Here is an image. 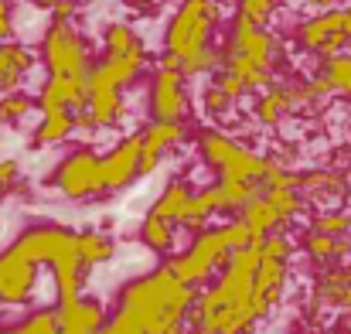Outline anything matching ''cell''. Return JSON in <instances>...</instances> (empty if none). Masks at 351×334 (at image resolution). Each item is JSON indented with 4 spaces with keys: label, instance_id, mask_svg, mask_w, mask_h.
Wrapping results in <instances>:
<instances>
[{
    "label": "cell",
    "instance_id": "1",
    "mask_svg": "<svg viewBox=\"0 0 351 334\" xmlns=\"http://www.w3.org/2000/svg\"><path fill=\"white\" fill-rule=\"evenodd\" d=\"M215 21V7L212 0H184V7L178 10L174 24L167 27V55H174L181 65L198 55L202 48H208V31Z\"/></svg>",
    "mask_w": 351,
    "mask_h": 334
},
{
    "label": "cell",
    "instance_id": "2",
    "mask_svg": "<svg viewBox=\"0 0 351 334\" xmlns=\"http://www.w3.org/2000/svg\"><path fill=\"white\" fill-rule=\"evenodd\" d=\"M300 45L331 58V55H341V48L351 45V7H335L321 17H311L300 31Z\"/></svg>",
    "mask_w": 351,
    "mask_h": 334
},
{
    "label": "cell",
    "instance_id": "3",
    "mask_svg": "<svg viewBox=\"0 0 351 334\" xmlns=\"http://www.w3.org/2000/svg\"><path fill=\"white\" fill-rule=\"evenodd\" d=\"M45 55H48L51 75H75V79H86V75H89L86 48H82L79 34H75L65 21H55V27L48 31V38H45Z\"/></svg>",
    "mask_w": 351,
    "mask_h": 334
},
{
    "label": "cell",
    "instance_id": "4",
    "mask_svg": "<svg viewBox=\"0 0 351 334\" xmlns=\"http://www.w3.org/2000/svg\"><path fill=\"white\" fill-rule=\"evenodd\" d=\"M58 188L69 195V198H86V195H99L106 191V181H103V160L89 150H79L72 154L62 167H58Z\"/></svg>",
    "mask_w": 351,
    "mask_h": 334
},
{
    "label": "cell",
    "instance_id": "5",
    "mask_svg": "<svg viewBox=\"0 0 351 334\" xmlns=\"http://www.w3.org/2000/svg\"><path fill=\"white\" fill-rule=\"evenodd\" d=\"M140 157H143V133L130 136L126 143H119L110 157H103V181H106V188H119L133 174H140Z\"/></svg>",
    "mask_w": 351,
    "mask_h": 334
},
{
    "label": "cell",
    "instance_id": "6",
    "mask_svg": "<svg viewBox=\"0 0 351 334\" xmlns=\"http://www.w3.org/2000/svg\"><path fill=\"white\" fill-rule=\"evenodd\" d=\"M181 69L160 65V75L154 82V112L157 119H181L184 112V89H181Z\"/></svg>",
    "mask_w": 351,
    "mask_h": 334
},
{
    "label": "cell",
    "instance_id": "7",
    "mask_svg": "<svg viewBox=\"0 0 351 334\" xmlns=\"http://www.w3.org/2000/svg\"><path fill=\"white\" fill-rule=\"evenodd\" d=\"M103 328V307L96 300H72L62 304V331L69 334H96Z\"/></svg>",
    "mask_w": 351,
    "mask_h": 334
},
{
    "label": "cell",
    "instance_id": "8",
    "mask_svg": "<svg viewBox=\"0 0 351 334\" xmlns=\"http://www.w3.org/2000/svg\"><path fill=\"white\" fill-rule=\"evenodd\" d=\"M31 69V51L21 45H0V89H14Z\"/></svg>",
    "mask_w": 351,
    "mask_h": 334
},
{
    "label": "cell",
    "instance_id": "9",
    "mask_svg": "<svg viewBox=\"0 0 351 334\" xmlns=\"http://www.w3.org/2000/svg\"><path fill=\"white\" fill-rule=\"evenodd\" d=\"M242 219H245V225H249L252 232H263V235H269L273 225L283 222V215L273 208V202H269V198H259V195L242 208Z\"/></svg>",
    "mask_w": 351,
    "mask_h": 334
},
{
    "label": "cell",
    "instance_id": "10",
    "mask_svg": "<svg viewBox=\"0 0 351 334\" xmlns=\"http://www.w3.org/2000/svg\"><path fill=\"white\" fill-rule=\"evenodd\" d=\"M188 198H191V191H188V184H171L157 202H154V208H150V215H160V219H167V222H181V212H184V205H188Z\"/></svg>",
    "mask_w": 351,
    "mask_h": 334
},
{
    "label": "cell",
    "instance_id": "11",
    "mask_svg": "<svg viewBox=\"0 0 351 334\" xmlns=\"http://www.w3.org/2000/svg\"><path fill=\"white\" fill-rule=\"evenodd\" d=\"M72 130H75V116H72V112L51 110V112H45V123L38 126L34 140H38V143H55V140H65Z\"/></svg>",
    "mask_w": 351,
    "mask_h": 334
},
{
    "label": "cell",
    "instance_id": "12",
    "mask_svg": "<svg viewBox=\"0 0 351 334\" xmlns=\"http://www.w3.org/2000/svg\"><path fill=\"white\" fill-rule=\"evenodd\" d=\"M174 140H181V123L178 119H160L143 133V150L147 154H164Z\"/></svg>",
    "mask_w": 351,
    "mask_h": 334
},
{
    "label": "cell",
    "instance_id": "13",
    "mask_svg": "<svg viewBox=\"0 0 351 334\" xmlns=\"http://www.w3.org/2000/svg\"><path fill=\"white\" fill-rule=\"evenodd\" d=\"M106 48H110V55H113V58H123V55H140V51H143L140 38H136L126 24H110V27H106Z\"/></svg>",
    "mask_w": 351,
    "mask_h": 334
},
{
    "label": "cell",
    "instance_id": "14",
    "mask_svg": "<svg viewBox=\"0 0 351 334\" xmlns=\"http://www.w3.org/2000/svg\"><path fill=\"white\" fill-rule=\"evenodd\" d=\"M321 72L328 75V82H331L335 93L351 96V55H331V58L324 62Z\"/></svg>",
    "mask_w": 351,
    "mask_h": 334
},
{
    "label": "cell",
    "instance_id": "15",
    "mask_svg": "<svg viewBox=\"0 0 351 334\" xmlns=\"http://www.w3.org/2000/svg\"><path fill=\"white\" fill-rule=\"evenodd\" d=\"M143 242H147L150 249H157V252L171 249V242H174L171 222L160 219V215H147V222H143Z\"/></svg>",
    "mask_w": 351,
    "mask_h": 334
},
{
    "label": "cell",
    "instance_id": "16",
    "mask_svg": "<svg viewBox=\"0 0 351 334\" xmlns=\"http://www.w3.org/2000/svg\"><path fill=\"white\" fill-rule=\"evenodd\" d=\"M293 106V99H290V93L287 89H273V93H266L263 99H259V106H256V116L263 119V123H276L283 112Z\"/></svg>",
    "mask_w": 351,
    "mask_h": 334
},
{
    "label": "cell",
    "instance_id": "17",
    "mask_svg": "<svg viewBox=\"0 0 351 334\" xmlns=\"http://www.w3.org/2000/svg\"><path fill=\"white\" fill-rule=\"evenodd\" d=\"M79 252H82L86 263H103V259L113 256V242L99 232H82L79 235Z\"/></svg>",
    "mask_w": 351,
    "mask_h": 334
},
{
    "label": "cell",
    "instance_id": "18",
    "mask_svg": "<svg viewBox=\"0 0 351 334\" xmlns=\"http://www.w3.org/2000/svg\"><path fill=\"white\" fill-rule=\"evenodd\" d=\"M307 252L317 259V263H335V256H338V235H331V232H311L307 239Z\"/></svg>",
    "mask_w": 351,
    "mask_h": 334
},
{
    "label": "cell",
    "instance_id": "19",
    "mask_svg": "<svg viewBox=\"0 0 351 334\" xmlns=\"http://www.w3.org/2000/svg\"><path fill=\"white\" fill-rule=\"evenodd\" d=\"M266 198L273 202V208H276L283 219H290V215H297V212L304 208V202H300V195H297L293 188H266Z\"/></svg>",
    "mask_w": 351,
    "mask_h": 334
},
{
    "label": "cell",
    "instance_id": "20",
    "mask_svg": "<svg viewBox=\"0 0 351 334\" xmlns=\"http://www.w3.org/2000/svg\"><path fill=\"white\" fill-rule=\"evenodd\" d=\"M287 259H266L263 256V263H259V270H256V287H263V290H280V283H283V266Z\"/></svg>",
    "mask_w": 351,
    "mask_h": 334
},
{
    "label": "cell",
    "instance_id": "21",
    "mask_svg": "<svg viewBox=\"0 0 351 334\" xmlns=\"http://www.w3.org/2000/svg\"><path fill=\"white\" fill-rule=\"evenodd\" d=\"M27 110H31V99L27 96H7V99H0V123H14Z\"/></svg>",
    "mask_w": 351,
    "mask_h": 334
},
{
    "label": "cell",
    "instance_id": "22",
    "mask_svg": "<svg viewBox=\"0 0 351 334\" xmlns=\"http://www.w3.org/2000/svg\"><path fill=\"white\" fill-rule=\"evenodd\" d=\"M317 228L331 232V235H345V232H351V215L348 212H328L317 219Z\"/></svg>",
    "mask_w": 351,
    "mask_h": 334
},
{
    "label": "cell",
    "instance_id": "23",
    "mask_svg": "<svg viewBox=\"0 0 351 334\" xmlns=\"http://www.w3.org/2000/svg\"><path fill=\"white\" fill-rule=\"evenodd\" d=\"M226 239H229V246H232V249H245V246L252 242V228L245 225V219L229 222L226 225Z\"/></svg>",
    "mask_w": 351,
    "mask_h": 334
},
{
    "label": "cell",
    "instance_id": "24",
    "mask_svg": "<svg viewBox=\"0 0 351 334\" xmlns=\"http://www.w3.org/2000/svg\"><path fill=\"white\" fill-rule=\"evenodd\" d=\"M229 103H232V96H229L222 86H212V89L205 93V110L215 112V116H222V112L229 110Z\"/></svg>",
    "mask_w": 351,
    "mask_h": 334
},
{
    "label": "cell",
    "instance_id": "25",
    "mask_svg": "<svg viewBox=\"0 0 351 334\" xmlns=\"http://www.w3.org/2000/svg\"><path fill=\"white\" fill-rule=\"evenodd\" d=\"M215 86H222V89H226V93H229L232 99H239V96H242V93L249 89V86H245V82H242V79H239L235 72H229V69H222V72L215 75Z\"/></svg>",
    "mask_w": 351,
    "mask_h": 334
},
{
    "label": "cell",
    "instance_id": "26",
    "mask_svg": "<svg viewBox=\"0 0 351 334\" xmlns=\"http://www.w3.org/2000/svg\"><path fill=\"white\" fill-rule=\"evenodd\" d=\"M263 256H266V259H287V256H290V242L280 239V235H266V242H263Z\"/></svg>",
    "mask_w": 351,
    "mask_h": 334
},
{
    "label": "cell",
    "instance_id": "27",
    "mask_svg": "<svg viewBox=\"0 0 351 334\" xmlns=\"http://www.w3.org/2000/svg\"><path fill=\"white\" fill-rule=\"evenodd\" d=\"M17 178V164L14 160H0V184H10Z\"/></svg>",
    "mask_w": 351,
    "mask_h": 334
},
{
    "label": "cell",
    "instance_id": "28",
    "mask_svg": "<svg viewBox=\"0 0 351 334\" xmlns=\"http://www.w3.org/2000/svg\"><path fill=\"white\" fill-rule=\"evenodd\" d=\"M10 31V3L7 0H0V38Z\"/></svg>",
    "mask_w": 351,
    "mask_h": 334
},
{
    "label": "cell",
    "instance_id": "29",
    "mask_svg": "<svg viewBox=\"0 0 351 334\" xmlns=\"http://www.w3.org/2000/svg\"><path fill=\"white\" fill-rule=\"evenodd\" d=\"M164 334H184V328H181V324H174V328H167Z\"/></svg>",
    "mask_w": 351,
    "mask_h": 334
},
{
    "label": "cell",
    "instance_id": "30",
    "mask_svg": "<svg viewBox=\"0 0 351 334\" xmlns=\"http://www.w3.org/2000/svg\"><path fill=\"white\" fill-rule=\"evenodd\" d=\"M304 3H331V0H304Z\"/></svg>",
    "mask_w": 351,
    "mask_h": 334
},
{
    "label": "cell",
    "instance_id": "31",
    "mask_svg": "<svg viewBox=\"0 0 351 334\" xmlns=\"http://www.w3.org/2000/svg\"><path fill=\"white\" fill-rule=\"evenodd\" d=\"M38 3H51V0H38Z\"/></svg>",
    "mask_w": 351,
    "mask_h": 334
},
{
    "label": "cell",
    "instance_id": "32",
    "mask_svg": "<svg viewBox=\"0 0 351 334\" xmlns=\"http://www.w3.org/2000/svg\"><path fill=\"white\" fill-rule=\"evenodd\" d=\"M331 3H338V0H331Z\"/></svg>",
    "mask_w": 351,
    "mask_h": 334
},
{
    "label": "cell",
    "instance_id": "33",
    "mask_svg": "<svg viewBox=\"0 0 351 334\" xmlns=\"http://www.w3.org/2000/svg\"><path fill=\"white\" fill-rule=\"evenodd\" d=\"M0 191H3V184H0Z\"/></svg>",
    "mask_w": 351,
    "mask_h": 334
}]
</instances>
